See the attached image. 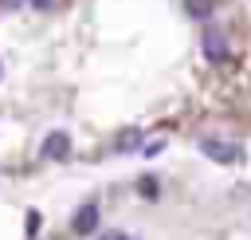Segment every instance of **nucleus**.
I'll return each instance as SVG.
<instances>
[{
	"instance_id": "12",
	"label": "nucleus",
	"mask_w": 251,
	"mask_h": 240,
	"mask_svg": "<svg viewBox=\"0 0 251 240\" xmlns=\"http://www.w3.org/2000/svg\"><path fill=\"white\" fill-rule=\"evenodd\" d=\"M0 79H4V63H0Z\"/></svg>"
},
{
	"instance_id": "7",
	"label": "nucleus",
	"mask_w": 251,
	"mask_h": 240,
	"mask_svg": "<svg viewBox=\"0 0 251 240\" xmlns=\"http://www.w3.org/2000/svg\"><path fill=\"white\" fill-rule=\"evenodd\" d=\"M137 193H145V197L153 201V197H157V181H153V177H141V181H137Z\"/></svg>"
},
{
	"instance_id": "5",
	"label": "nucleus",
	"mask_w": 251,
	"mask_h": 240,
	"mask_svg": "<svg viewBox=\"0 0 251 240\" xmlns=\"http://www.w3.org/2000/svg\"><path fill=\"white\" fill-rule=\"evenodd\" d=\"M141 138H145L141 130H122V134H118V142H114V150H118V153H129V150H141Z\"/></svg>"
},
{
	"instance_id": "2",
	"label": "nucleus",
	"mask_w": 251,
	"mask_h": 240,
	"mask_svg": "<svg viewBox=\"0 0 251 240\" xmlns=\"http://www.w3.org/2000/svg\"><path fill=\"white\" fill-rule=\"evenodd\" d=\"M200 51H204V59H208V63H227V55H231L227 35H224V31H216V28H208V31H204Z\"/></svg>"
},
{
	"instance_id": "4",
	"label": "nucleus",
	"mask_w": 251,
	"mask_h": 240,
	"mask_svg": "<svg viewBox=\"0 0 251 240\" xmlns=\"http://www.w3.org/2000/svg\"><path fill=\"white\" fill-rule=\"evenodd\" d=\"M71 228L78 232V236H90L94 228H98V205L94 201H86L78 212H75V220H71Z\"/></svg>"
},
{
	"instance_id": "9",
	"label": "nucleus",
	"mask_w": 251,
	"mask_h": 240,
	"mask_svg": "<svg viewBox=\"0 0 251 240\" xmlns=\"http://www.w3.org/2000/svg\"><path fill=\"white\" fill-rule=\"evenodd\" d=\"M98 240H129V236H126V232H118V228H110V232H102Z\"/></svg>"
},
{
	"instance_id": "3",
	"label": "nucleus",
	"mask_w": 251,
	"mask_h": 240,
	"mask_svg": "<svg viewBox=\"0 0 251 240\" xmlns=\"http://www.w3.org/2000/svg\"><path fill=\"white\" fill-rule=\"evenodd\" d=\"M47 161H63L67 153H71V134H63V130H51L47 138H43V150H39Z\"/></svg>"
},
{
	"instance_id": "8",
	"label": "nucleus",
	"mask_w": 251,
	"mask_h": 240,
	"mask_svg": "<svg viewBox=\"0 0 251 240\" xmlns=\"http://www.w3.org/2000/svg\"><path fill=\"white\" fill-rule=\"evenodd\" d=\"M39 232V212H27V236Z\"/></svg>"
},
{
	"instance_id": "1",
	"label": "nucleus",
	"mask_w": 251,
	"mask_h": 240,
	"mask_svg": "<svg viewBox=\"0 0 251 240\" xmlns=\"http://www.w3.org/2000/svg\"><path fill=\"white\" fill-rule=\"evenodd\" d=\"M200 153L220 161V165H239L243 161V146L235 142H224V138H200Z\"/></svg>"
},
{
	"instance_id": "10",
	"label": "nucleus",
	"mask_w": 251,
	"mask_h": 240,
	"mask_svg": "<svg viewBox=\"0 0 251 240\" xmlns=\"http://www.w3.org/2000/svg\"><path fill=\"white\" fill-rule=\"evenodd\" d=\"M31 8H39V12H47V8H55V0H27Z\"/></svg>"
},
{
	"instance_id": "6",
	"label": "nucleus",
	"mask_w": 251,
	"mask_h": 240,
	"mask_svg": "<svg viewBox=\"0 0 251 240\" xmlns=\"http://www.w3.org/2000/svg\"><path fill=\"white\" fill-rule=\"evenodd\" d=\"M184 4H188V16H196V20H208V16H212L208 0H184Z\"/></svg>"
},
{
	"instance_id": "11",
	"label": "nucleus",
	"mask_w": 251,
	"mask_h": 240,
	"mask_svg": "<svg viewBox=\"0 0 251 240\" xmlns=\"http://www.w3.org/2000/svg\"><path fill=\"white\" fill-rule=\"evenodd\" d=\"M20 4H24V0H0V8H4V12H16Z\"/></svg>"
}]
</instances>
